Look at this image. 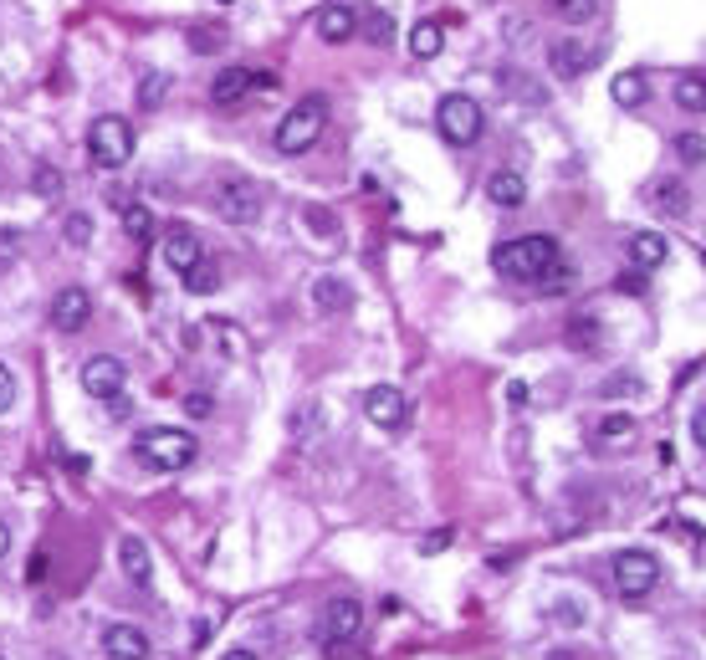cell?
<instances>
[{"label": "cell", "mask_w": 706, "mask_h": 660, "mask_svg": "<svg viewBox=\"0 0 706 660\" xmlns=\"http://www.w3.org/2000/svg\"><path fill=\"white\" fill-rule=\"evenodd\" d=\"M215 210L220 220H231V226H251L261 215V190L246 180V174H220L215 180Z\"/></svg>", "instance_id": "cell-8"}, {"label": "cell", "mask_w": 706, "mask_h": 660, "mask_svg": "<svg viewBox=\"0 0 706 660\" xmlns=\"http://www.w3.org/2000/svg\"><path fill=\"white\" fill-rule=\"evenodd\" d=\"M440 548H451V527H440V533H430V538L420 543V553H440Z\"/></svg>", "instance_id": "cell-40"}, {"label": "cell", "mask_w": 706, "mask_h": 660, "mask_svg": "<svg viewBox=\"0 0 706 660\" xmlns=\"http://www.w3.org/2000/svg\"><path fill=\"white\" fill-rule=\"evenodd\" d=\"M6 553H11V527L0 522V558H6Z\"/></svg>", "instance_id": "cell-47"}, {"label": "cell", "mask_w": 706, "mask_h": 660, "mask_svg": "<svg viewBox=\"0 0 706 660\" xmlns=\"http://www.w3.org/2000/svg\"><path fill=\"white\" fill-rule=\"evenodd\" d=\"M87 318H93V297H87L82 287H62L52 297V328L77 333V328H87Z\"/></svg>", "instance_id": "cell-13"}, {"label": "cell", "mask_w": 706, "mask_h": 660, "mask_svg": "<svg viewBox=\"0 0 706 660\" xmlns=\"http://www.w3.org/2000/svg\"><path fill=\"white\" fill-rule=\"evenodd\" d=\"M630 435H635V415L630 410H609L594 425V440H604V446H609V440H630Z\"/></svg>", "instance_id": "cell-27"}, {"label": "cell", "mask_w": 706, "mask_h": 660, "mask_svg": "<svg viewBox=\"0 0 706 660\" xmlns=\"http://www.w3.org/2000/svg\"><path fill=\"white\" fill-rule=\"evenodd\" d=\"M604 394H640V379H609Z\"/></svg>", "instance_id": "cell-43"}, {"label": "cell", "mask_w": 706, "mask_h": 660, "mask_svg": "<svg viewBox=\"0 0 706 660\" xmlns=\"http://www.w3.org/2000/svg\"><path fill=\"white\" fill-rule=\"evenodd\" d=\"M620 292L640 297V292H645V272H625V277H620Z\"/></svg>", "instance_id": "cell-41"}, {"label": "cell", "mask_w": 706, "mask_h": 660, "mask_svg": "<svg viewBox=\"0 0 706 660\" xmlns=\"http://www.w3.org/2000/svg\"><path fill=\"white\" fill-rule=\"evenodd\" d=\"M220 47H226L220 26H190V52H220Z\"/></svg>", "instance_id": "cell-34"}, {"label": "cell", "mask_w": 706, "mask_h": 660, "mask_svg": "<svg viewBox=\"0 0 706 660\" xmlns=\"http://www.w3.org/2000/svg\"><path fill=\"white\" fill-rule=\"evenodd\" d=\"M650 200H655L660 215H686V205H691V195H686L681 180H655L650 185Z\"/></svg>", "instance_id": "cell-22"}, {"label": "cell", "mask_w": 706, "mask_h": 660, "mask_svg": "<svg viewBox=\"0 0 706 660\" xmlns=\"http://www.w3.org/2000/svg\"><path fill=\"white\" fill-rule=\"evenodd\" d=\"M507 400L512 405H527V384H507Z\"/></svg>", "instance_id": "cell-45"}, {"label": "cell", "mask_w": 706, "mask_h": 660, "mask_svg": "<svg viewBox=\"0 0 706 660\" xmlns=\"http://www.w3.org/2000/svg\"><path fill=\"white\" fill-rule=\"evenodd\" d=\"M62 241L82 251L87 241H93V215H82V210H72V215L62 220Z\"/></svg>", "instance_id": "cell-32"}, {"label": "cell", "mask_w": 706, "mask_h": 660, "mask_svg": "<svg viewBox=\"0 0 706 660\" xmlns=\"http://www.w3.org/2000/svg\"><path fill=\"white\" fill-rule=\"evenodd\" d=\"M568 343H573V348H594V343H599V323H594V318H573V323H568Z\"/></svg>", "instance_id": "cell-35"}, {"label": "cell", "mask_w": 706, "mask_h": 660, "mask_svg": "<svg viewBox=\"0 0 706 660\" xmlns=\"http://www.w3.org/2000/svg\"><path fill=\"white\" fill-rule=\"evenodd\" d=\"M159 256H164V267H174V272H190L195 261L205 256V246H200V231L195 226H185V220H174V226H164V236H159Z\"/></svg>", "instance_id": "cell-9"}, {"label": "cell", "mask_w": 706, "mask_h": 660, "mask_svg": "<svg viewBox=\"0 0 706 660\" xmlns=\"http://www.w3.org/2000/svg\"><path fill=\"white\" fill-rule=\"evenodd\" d=\"M435 123H440V134H446V144H456V149H471L481 134H487V113H481V103L466 98V93H446V98H440Z\"/></svg>", "instance_id": "cell-5"}, {"label": "cell", "mask_w": 706, "mask_h": 660, "mask_svg": "<svg viewBox=\"0 0 706 660\" xmlns=\"http://www.w3.org/2000/svg\"><path fill=\"white\" fill-rule=\"evenodd\" d=\"M558 261H563V246H558L553 236H543V231L517 236V241H502V246L492 251V267H497L507 282H538L548 267H558Z\"/></svg>", "instance_id": "cell-1"}, {"label": "cell", "mask_w": 706, "mask_h": 660, "mask_svg": "<svg viewBox=\"0 0 706 660\" xmlns=\"http://www.w3.org/2000/svg\"><path fill=\"white\" fill-rule=\"evenodd\" d=\"M666 256H671L666 236H655V231H635V236H630V267H635V272H655Z\"/></svg>", "instance_id": "cell-18"}, {"label": "cell", "mask_w": 706, "mask_h": 660, "mask_svg": "<svg viewBox=\"0 0 706 660\" xmlns=\"http://www.w3.org/2000/svg\"><path fill=\"white\" fill-rule=\"evenodd\" d=\"M660 584V558L645 553V548H625V553H614V589H620V599H645L655 594Z\"/></svg>", "instance_id": "cell-6"}, {"label": "cell", "mask_w": 706, "mask_h": 660, "mask_svg": "<svg viewBox=\"0 0 706 660\" xmlns=\"http://www.w3.org/2000/svg\"><path fill=\"white\" fill-rule=\"evenodd\" d=\"M323 123H328V98L323 93H307L287 108V118L277 123V149L282 154H307L323 139Z\"/></svg>", "instance_id": "cell-3"}, {"label": "cell", "mask_w": 706, "mask_h": 660, "mask_svg": "<svg viewBox=\"0 0 706 660\" xmlns=\"http://www.w3.org/2000/svg\"><path fill=\"white\" fill-rule=\"evenodd\" d=\"M118 568H123V579L134 584V589H149L154 584V558H149L144 538H118Z\"/></svg>", "instance_id": "cell-15"}, {"label": "cell", "mask_w": 706, "mask_h": 660, "mask_svg": "<svg viewBox=\"0 0 706 660\" xmlns=\"http://www.w3.org/2000/svg\"><path fill=\"white\" fill-rule=\"evenodd\" d=\"M103 655L108 660H149V635L139 625H108L103 630Z\"/></svg>", "instance_id": "cell-14"}, {"label": "cell", "mask_w": 706, "mask_h": 660, "mask_svg": "<svg viewBox=\"0 0 706 660\" xmlns=\"http://www.w3.org/2000/svg\"><path fill=\"white\" fill-rule=\"evenodd\" d=\"M118 215H123V231L134 236V241H149V236H154V215H149L144 205H134V200H128Z\"/></svg>", "instance_id": "cell-29"}, {"label": "cell", "mask_w": 706, "mask_h": 660, "mask_svg": "<svg viewBox=\"0 0 706 660\" xmlns=\"http://www.w3.org/2000/svg\"><path fill=\"white\" fill-rule=\"evenodd\" d=\"M123 379H128V369L113 354H93V359L82 364V394H93V400H118Z\"/></svg>", "instance_id": "cell-10"}, {"label": "cell", "mask_w": 706, "mask_h": 660, "mask_svg": "<svg viewBox=\"0 0 706 660\" xmlns=\"http://www.w3.org/2000/svg\"><path fill=\"white\" fill-rule=\"evenodd\" d=\"M548 11L563 21V26H584L599 16V0H548Z\"/></svg>", "instance_id": "cell-25"}, {"label": "cell", "mask_w": 706, "mask_h": 660, "mask_svg": "<svg viewBox=\"0 0 706 660\" xmlns=\"http://www.w3.org/2000/svg\"><path fill=\"white\" fill-rule=\"evenodd\" d=\"M195 456H200V440L190 430H174V425L139 430V440H134V461L144 471H159V476H174V471L195 466Z\"/></svg>", "instance_id": "cell-2"}, {"label": "cell", "mask_w": 706, "mask_h": 660, "mask_svg": "<svg viewBox=\"0 0 706 660\" xmlns=\"http://www.w3.org/2000/svg\"><path fill=\"white\" fill-rule=\"evenodd\" d=\"M353 31H359V11L343 6V0H328V6L318 11V36L328 41V47H343V41H353Z\"/></svg>", "instance_id": "cell-16"}, {"label": "cell", "mask_w": 706, "mask_h": 660, "mask_svg": "<svg viewBox=\"0 0 706 660\" xmlns=\"http://www.w3.org/2000/svg\"><path fill=\"white\" fill-rule=\"evenodd\" d=\"M47 568H52V558L36 548V553H31V563H26V584H41V579H47Z\"/></svg>", "instance_id": "cell-38"}, {"label": "cell", "mask_w": 706, "mask_h": 660, "mask_svg": "<svg viewBox=\"0 0 706 660\" xmlns=\"http://www.w3.org/2000/svg\"><path fill=\"white\" fill-rule=\"evenodd\" d=\"M164 98H169V77H164V72H149V77L139 82V108H144V113H154Z\"/></svg>", "instance_id": "cell-33"}, {"label": "cell", "mask_w": 706, "mask_h": 660, "mask_svg": "<svg viewBox=\"0 0 706 660\" xmlns=\"http://www.w3.org/2000/svg\"><path fill=\"white\" fill-rule=\"evenodd\" d=\"M676 103L686 113H706V77H681L676 82Z\"/></svg>", "instance_id": "cell-31"}, {"label": "cell", "mask_w": 706, "mask_h": 660, "mask_svg": "<svg viewBox=\"0 0 706 660\" xmlns=\"http://www.w3.org/2000/svg\"><path fill=\"white\" fill-rule=\"evenodd\" d=\"M364 410L379 430H400L410 420V400H405V389H394V384H374L364 394Z\"/></svg>", "instance_id": "cell-12"}, {"label": "cell", "mask_w": 706, "mask_h": 660, "mask_svg": "<svg viewBox=\"0 0 706 660\" xmlns=\"http://www.w3.org/2000/svg\"><path fill=\"white\" fill-rule=\"evenodd\" d=\"M16 405V374L6 369V364H0V415H6Z\"/></svg>", "instance_id": "cell-37"}, {"label": "cell", "mask_w": 706, "mask_h": 660, "mask_svg": "<svg viewBox=\"0 0 706 660\" xmlns=\"http://www.w3.org/2000/svg\"><path fill=\"white\" fill-rule=\"evenodd\" d=\"M440 47H446V26H440V21H420V26L410 31V57L435 62V57H440Z\"/></svg>", "instance_id": "cell-20"}, {"label": "cell", "mask_w": 706, "mask_h": 660, "mask_svg": "<svg viewBox=\"0 0 706 660\" xmlns=\"http://www.w3.org/2000/svg\"><path fill=\"white\" fill-rule=\"evenodd\" d=\"M359 630H364V604L359 599H328V609L318 614V645L323 650H343V645H353L359 640Z\"/></svg>", "instance_id": "cell-7"}, {"label": "cell", "mask_w": 706, "mask_h": 660, "mask_svg": "<svg viewBox=\"0 0 706 660\" xmlns=\"http://www.w3.org/2000/svg\"><path fill=\"white\" fill-rule=\"evenodd\" d=\"M487 200L502 205V210H517V205L527 200V180H522L517 169H497L492 180H487Z\"/></svg>", "instance_id": "cell-19"}, {"label": "cell", "mask_w": 706, "mask_h": 660, "mask_svg": "<svg viewBox=\"0 0 706 660\" xmlns=\"http://www.w3.org/2000/svg\"><path fill=\"white\" fill-rule=\"evenodd\" d=\"M134 144H139L134 123L118 118V113H103V118H93V128H87V154H93L98 169H123L128 159H134Z\"/></svg>", "instance_id": "cell-4"}, {"label": "cell", "mask_w": 706, "mask_h": 660, "mask_svg": "<svg viewBox=\"0 0 706 660\" xmlns=\"http://www.w3.org/2000/svg\"><path fill=\"white\" fill-rule=\"evenodd\" d=\"M359 26H364V36L374 41V47H389V41H394V16H389V11H379V6H374V11H364V21H359Z\"/></svg>", "instance_id": "cell-30"}, {"label": "cell", "mask_w": 706, "mask_h": 660, "mask_svg": "<svg viewBox=\"0 0 706 660\" xmlns=\"http://www.w3.org/2000/svg\"><path fill=\"white\" fill-rule=\"evenodd\" d=\"M589 67H594V47H589V41H579V36H563V41H553V47H548V72L558 82H579Z\"/></svg>", "instance_id": "cell-11"}, {"label": "cell", "mask_w": 706, "mask_h": 660, "mask_svg": "<svg viewBox=\"0 0 706 660\" xmlns=\"http://www.w3.org/2000/svg\"><path fill=\"white\" fill-rule=\"evenodd\" d=\"M558 625H584V609L579 604H558Z\"/></svg>", "instance_id": "cell-42"}, {"label": "cell", "mask_w": 706, "mask_h": 660, "mask_svg": "<svg viewBox=\"0 0 706 660\" xmlns=\"http://www.w3.org/2000/svg\"><path fill=\"white\" fill-rule=\"evenodd\" d=\"M220 6H231V0H220Z\"/></svg>", "instance_id": "cell-48"}, {"label": "cell", "mask_w": 706, "mask_h": 660, "mask_svg": "<svg viewBox=\"0 0 706 660\" xmlns=\"http://www.w3.org/2000/svg\"><path fill=\"white\" fill-rule=\"evenodd\" d=\"M313 307H318V313H348V307H353V292H348V282H338V277H323V282H313Z\"/></svg>", "instance_id": "cell-21"}, {"label": "cell", "mask_w": 706, "mask_h": 660, "mask_svg": "<svg viewBox=\"0 0 706 660\" xmlns=\"http://www.w3.org/2000/svg\"><path fill=\"white\" fill-rule=\"evenodd\" d=\"M220 660H261V655H256V650H226Z\"/></svg>", "instance_id": "cell-46"}, {"label": "cell", "mask_w": 706, "mask_h": 660, "mask_svg": "<svg viewBox=\"0 0 706 660\" xmlns=\"http://www.w3.org/2000/svg\"><path fill=\"white\" fill-rule=\"evenodd\" d=\"M185 292H195V297H210V292H220V267L210 256H200L195 267L185 272Z\"/></svg>", "instance_id": "cell-24"}, {"label": "cell", "mask_w": 706, "mask_h": 660, "mask_svg": "<svg viewBox=\"0 0 706 660\" xmlns=\"http://www.w3.org/2000/svg\"><path fill=\"white\" fill-rule=\"evenodd\" d=\"M609 93H614V103H620V108H640L650 98V87H645L640 72H620V77L609 82Z\"/></svg>", "instance_id": "cell-23"}, {"label": "cell", "mask_w": 706, "mask_h": 660, "mask_svg": "<svg viewBox=\"0 0 706 660\" xmlns=\"http://www.w3.org/2000/svg\"><path fill=\"white\" fill-rule=\"evenodd\" d=\"M246 93H256V72H246V67H226L210 82V103L215 108H236V103H246Z\"/></svg>", "instance_id": "cell-17"}, {"label": "cell", "mask_w": 706, "mask_h": 660, "mask_svg": "<svg viewBox=\"0 0 706 660\" xmlns=\"http://www.w3.org/2000/svg\"><path fill=\"white\" fill-rule=\"evenodd\" d=\"M573 282H579V272H573V267H568V256H563L558 267H548L533 287H538L543 297H563V292H573Z\"/></svg>", "instance_id": "cell-26"}, {"label": "cell", "mask_w": 706, "mask_h": 660, "mask_svg": "<svg viewBox=\"0 0 706 660\" xmlns=\"http://www.w3.org/2000/svg\"><path fill=\"white\" fill-rule=\"evenodd\" d=\"M31 195L36 200H62V169H52V164H36V174H31Z\"/></svg>", "instance_id": "cell-28"}, {"label": "cell", "mask_w": 706, "mask_h": 660, "mask_svg": "<svg viewBox=\"0 0 706 660\" xmlns=\"http://www.w3.org/2000/svg\"><path fill=\"white\" fill-rule=\"evenodd\" d=\"M210 410H215V400H210V394H190V400H185V415H190V420H205Z\"/></svg>", "instance_id": "cell-39"}, {"label": "cell", "mask_w": 706, "mask_h": 660, "mask_svg": "<svg viewBox=\"0 0 706 660\" xmlns=\"http://www.w3.org/2000/svg\"><path fill=\"white\" fill-rule=\"evenodd\" d=\"M676 154H681L686 164H701V159H706V144H701L696 134H681V139H676Z\"/></svg>", "instance_id": "cell-36"}, {"label": "cell", "mask_w": 706, "mask_h": 660, "mask_svg": "<svg viewBox=\"0 0 706 660\" xmlns=\"http://www.w3.org/2000/svg\"><path fill=\"white\" fill-rule=\"evenodd\" d=\"M691 435L701 440V451H706V405H701V410L691 415Z\"/></svg>", "instance_id": "cell-44"}]
</instances>
